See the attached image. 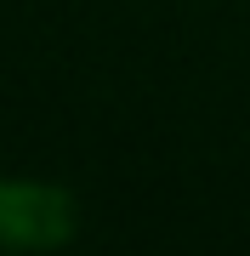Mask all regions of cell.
Masks as SVG:
<instances>
[{"instance_id": "cell-1", "label": "cell", "mask_w": 250, "mask_h": 256, "mask_svg": "<svg viewBox=\"0 0 250 256\" xmlns=\"http://www.w3.org/2000/svg\"><path fill=\"white\" fill-rule=\"evenodd\" d=\"M74 200L51 182H0V250H57L74 239Z\"/></svg>"}]
</instances>
